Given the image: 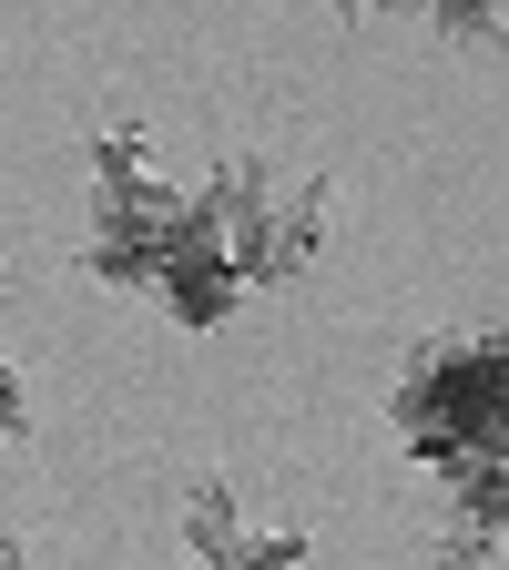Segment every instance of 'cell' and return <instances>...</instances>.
Returning <instances> with one entry per match:
<instances>
[{"label": "cell", "instance_id": "6da1fadb", "mask_svg": "<svg viewBox=\"0 0 509 570\" xmlns=\"http://www.w3.org/2000/svg\"><path fill=\"white\" fill-rule=\"evenodd\" d=\"M388 417L428 479H459L479 459H499V336L459 326V336H428L408 346V367L388 387Z\"/></svg>", "mask_w": 509, "mask_h": 570}, {"label": "cell", "instance_id": "7a4b0ae2", "mask_svg": "<svg viewBox=\"0 0 509 570\" xmlns=\"http://www.w3.org/2000/svg\"><path fill=\"white\" fill-rule=\"evenodd\" d=\"M184 204L204 214V235L225 245V265H235L245 296H255V285H296L316 265V245H326V174H296V184H285L265 154L214 164Z\"/></svg>", "mask_w": 509, "mask_h": 570}, {"label": "cell", "instance_id": "3957f363", "mask_svg": "<svg viewBox=\"0 0 509 570\" xmlns=\"http://www.w3.org/2000/svg\"><path fill=\"white\" fill-rule=\"evenodd\" d=\"M174 214H184V194H174L164 174H143V184H123V194H92V245H82V265H92L102 285L154 296V275H164V255H174Z\"/></svg>", "mask_w": 509, "mask_h": 570}, {"label": "cell", "instance_id": "277c9868", "mask_svg": "<svg viewBox=\"0 0 509 570\" xmlns=\"http://www.w3.org/2000/svg\"><path fill=\"white\" fill-rule=\"evenodd\" d=\"M154 296H164V316L194 326V336H204V326H225V316L245 306V285H235L225 245L204 235V214H194V204L174 214V255H164V275H154Z\"/></svg>", "mask_w": 509, "mask_h": 570}, {"label": "cell", "instance_id": "5b68a950", "mask_svg": "<svg viewBox=\"0 0 509 570\" xmlns=\"http://www.w3.org/2000/svg\"><path fill=\"white\" fill-rule=\"evenodd\" d=\"M174 530H184V550H194L204 570H225V560H235V540H245L235 479H194V489H184V510H174Z\"/></svg>", "mask_w": 509, "mask_h": 570}, {"label": "cell", "instance_id": "8992f818", "mask_svg": "<svg viewBox=\"0 0 509 570\" xmlns=\"http://www.w3.org/2000/svg\"><path fill=\"white\" fill-rule=\"evenodd\" d=\"M154 174V142H143V122H102L92 132V194H123Z\"/></svg>", "mask_w": 509, "mask_h": 570}, {"label": "cell", "instance_id": "52a82bcc", "mask_svg": "<svg viewBox=\"0 0 509 570\" xmlns=\"http://www.w3.org/2000/svg\"><path fill=\"white\" fill-rule=\"evenodd\" d=\"M31 428H41V407H31V377H21V356L0 346V449H31Z\"/></svg>", "mask_w": 509, "mask_h": 570}, {"label": "cell", "instance_id": "ba28073f", "mask_svg": "<svg viewBox=\"0 0 509 570\" xmlns=\"http://www.w3.org/2000/svg\"><path fill=\"white\" fill-rule=\"evenodd\" d=\"M225 570H306V530L296 520H285V530H245Z\"/></svg>", "mask_w": 509, "mask_h": 570}, {"label": "cell", "instance_id": "9c48e42d", "mask_svg": "<svg viewBox=\"0 0 509 570\" xmlns=\"http://www.w3.org/2000/svg\"><path fill=\"white\" fill-rule=\"evenodd\" d=\"M439 41H499V11H439Z\"/></svg>", "mask_w": 509, "mask_h": 570}, {"label": "cell", "instance_id": "30bf717a", "mask_svg": "<svg viewBox=\"0 0 509 570\" xmlns=\"http://www.w3.org/2000/svg\"><path fill=\"white\" fill-rule=\"evenodd\" d=\"M0 570H31V560H21V540H0Z\"/></svg>", "mask_w": 509, "mask_h": 570}]
</instances>
